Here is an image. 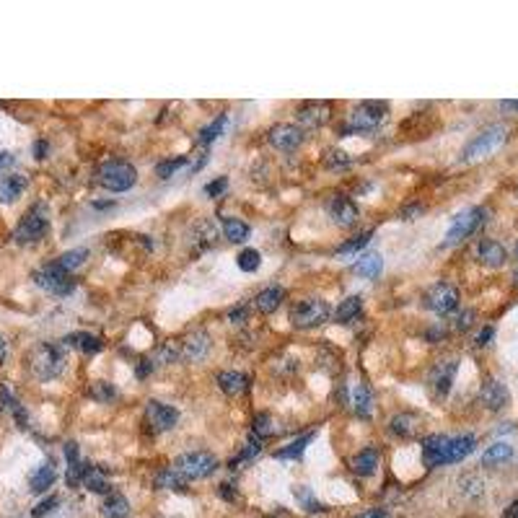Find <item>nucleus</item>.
I'll list each match as a JSON object with an SVG mask.
<instances>
[{"instance_id":"1","label":"nucleus","mask_w":518,"mask_h":518,"mask_svg":"<svg viewBox=\"0 0 518 518\" xmlns=\"http://www.w3.org/2000/svg\"><path fill=\"white\" fill-rule=\"evenodd\" d=\"M49 231V213L44 202H37L32 210H26L18 218L16 228H13V241L16 244H34V241L44 239Z\"/></svg>"},{"instance_id":"2","label":"nucleus","mask_w":518,"mask_h":518,"mask_svg":"<svg viewBox=\"0 0 518 518\" xmlns=\"http://www.w3.org/2000/svg\"><path fill=\"white\" fill-rule=\"evenodd\" d=\"M29 363H32V371L37 374L39 381H52L65 371V352L63 347H57L52 343H42L34 347Z\"/></svg>"},{"instance_id":"3","label":"nucleus","mask_w":518,"mask_h":518,"mask_svg":"<svg viewBox=\"0 0 518 518\" xmlns=\"http://www.w3.org/2000/svg\"><path fill=\"white\" fill-rule=\"evenodd\" d=\"M99 182H101L104 190L122 195V192H130L135 187L137 171L132 164H128V161L114 159V161L101 164V168H99Z\"/></svg>"},{"instance_id":"4","label":"nucleus","mask_w":518,"mask_h":518,"mask_svg":"<svg viewBox=\"0 0 518 518\" xmlns=\"http://www.w3.org/2000/svg\"><path fill=\"white\" fill-rule=\"evenodd\" d=\"M389 117V104L386 101H363L350 114V128L345 132H374Z\"/></svg>"},{"instance_id":"5","label":"nucleus","mask_w":518,"mask_h":518,"mask_svg":"<svg viewBox=\"0 0 518 518\" xmlns=\"http://www.w3.org/2000/svg\"><path fill=\"white\" fill-rule=\"evenodd\" d=\"M505 137H508V128H505V125H493V128L482 130V132H479L474 140H469V145L464 148L462 161L471 164V161L485 159V156L495 153L502 143H505Z\"/></svg>"},{"instance_id":"6","label":"nucleus","mask_w":518,"mask_h":518,"mask_svg":"<svg viewBox=\"0 0 518 518\" xmlns=\"http://www.w3.org/2000/svg\"><path fill=\"white\" fill-rule=\"evenodd\" d=\"M487 221V210L485 207H469V210H464L459 216L454 218V223L451 228L446 231L443 236V247H454V244H462L464 239H469L471 233L482 228Z\"/></svg>"},{"instance_id":"7","label":"nucleus","mask_w":518,"mask_h":518,"mask_svg":"<svg viewBox=\"0 0 518 518\" xmlns=\"http://www.w3.org/2000/svg\"><path fill=\"white\" fill-rule=\"evenodd\" d=\"M290 319H293L295 327L314 329V327L327 324V321L332 319V309H329V303L321 301V298H306V301H301L293 309Z\"/></svg>"},{"instance_id":"8","label":"nucleus","mask_w":518,"mask_h":518,"mask_svg":"<svg viewBox=\"0 0 518 518\" xmlns=\"http://www.w3.org/2000/svg\"><path fill=\"white\" fill-rule=\"evenodd\" d=\"M174 469L182 474L184 479H202L210 477L218 469V459L207 451H190L176 459Z\"/></svg>"},{"instance_id":"9","label":"nucleus","mask_w":518,"mask_h":518,"mask_svg":"<svg viewBox=\"0 0 518 518\" xmlns=\"http://www.w3.org/2000/svg\"><path fill=\"white\" fill-rule=\"evenodd\" d=\"M34 283L49 295H70L75 290V283H73L70 272L63 270L57 262L42 267L37 275H34Z\"/></svg>"},{"instance_id":"10","label":"nucleus","mask_w":518,"mask_h":518,"mask_svg":"<svg viewBox=\"0 0 518 518\" xmlns=\"http://www.w3.org/2000/svg\"><path fill=\"white\" fill-rule=\"evenodd\" d=\"M456 371H459V358H448V360H440L438 366H433V371L428 374V383H431L433 394L438 399H443L451 391Z\"/></svg>"},{"instance_id":"11","label":"nucleus","mask_w":518,"mask_h":518,"mask_svg":"<svg viewBox=\"0 0 518 518\" xmlns=\"http://www.w3.org/2000/svg\"><path fill=\"white\" fill-rule=\"evenodd\" d=\"M267 140L275 151L283 153H293L301 148L303 143V130L298 125H275V128L267 132Z\"/></svg>"},{"instance_id":"12","label":"nucleus","mask_w":518,"mask_h":518,"mask_svg":"<svg viewBox=\"0 0 518 518\" xmlns=\"http://www.w3.org/2000/svg\"><path fill=\"white\" fill-rule=\"evenodd\" d=\"M428 306H431L436 314H454L456 306H459V290L451 283H436V285L428 290Z\"/></svg>"},{"instance_id":"13","label":"nucleus","mask_w":518,"mask_h":518,"mask_svg":"<svg viewBox=\"0 0 518 518\" xmlns=\"http://www.w3.org/2000/svg\"><path fill=\"white\" fill-rule=\"evenodd\" d=\"M145 420L151 423V428L156 433L171 431L179 423V409L164 405V402H148V407H145Z\"/></svg>"},{"instance_id":"14","label":"nucleus","mask_w":518,"mask_h":518,"mask_svg":"<svg viewBox=\"0 0 518 518\" xmlns=\"http://www.w3.org/2000/svg\"><path fill=\"white\" fill-rule=\"evenodd\" d=\"M210 347H213V343H210L207 332H202V329L190 332V335L182 340V360H187V363H199V360L207 358Z\"/></svg>"},{"instance_id":"15","label":"nucleus","mask_w":518,"mask_h":518,"mask_svg":"<svg viewBox=\"0 0 518 518\" xmlns=\"http://www.w3.org/2000/svg\"><path fill=\"white\" fill-rule=\"evenodd\" d=\"M477 446V436H454V438H446V448H443V464H456L462 462L464 456H469Z\"/></svg>"},{"instance_id":"16","label":"nucleus","mask_w":518,"mask_h":518,"mask_svg":"<svg viewBox=\"0 0 518 518\" xmlns=\"http://www.w3.org/2000/svg\"><path fill=\"white\" fill-rule=\"evenodd\" d=\"M190 241H192V249L195 252H207V249L216 247L218 241V226L213 221H197V223L192 226L190 231Z\"/></svg>"},{"instance_id":"17","label":"nucleus","mask_w":518,"mask_h":518,"mask_svg":"<svg viewBox=\"0 0 518 518\" xmlns=\"http://www.w3.org/2000/svg\"><path fill=\"white\" fill-rule=\"evenodd\" d=\"M327 210H329V218L337 226H343V228H347V226H352L358 221V207H355V202L350 197H343V195L332 199Z\"/></svg>"},{"instance_id":"18","label":"nucleus","mask_w":518,"mask_h":518,"mask_svg":"<svg viewBox=\"0 0 518 518\" xmlns=\"http://www.w3.org/2000/svg\"><path fill=\"white\" fill-rule=\"evenodd\" d=\"M29 187V179L24 174H6L0 176V205H11L16 202Z\"/></svg>"},{"instance_id":"19","label":"nucleus","mask_w":518,"mask_h":518,"mask_svg":"<svg viewBox=\"0 0 518 518\" xmlns=\"http://www.w3.org/2000/svg\"><path fill=\"white\" fill-rule=\"evenodd\" d=\"M329 117H332L329 104H306L301 112H298V122L309 130H316V128H321V125H327Z\"/></svg>"},{"instance_id":"20","label":"nucleus","mask_w":518,"mask_h":518,"mask_svg":"<svg viewBox=\"0 0 518 518\" xmlns=\"http://www.w3.org/2000/svg\"><path fill=\"white\" fill-rule=\"evenodd\" d=\"M218 386L228 397H241L249 391V376L241 371H223V374H218Z\"/></svg>"},{"instance_id":"21","label":"nucleus","mask_w":518,"mask_h":518,"mask_svg":"<svg viewBox=\"0 0 518 518\" xmlns=\"http://www.w3.org/2000/svg\"><path fill=\"white\" fill-rule=\"evenodd\" d=\"M477 259L487 267H502L505 262V249L493 239H482L477 244Z\"/></svg>"},{"instance_id":"22","label":"nucleus","mask_w":518,"mask_h":518,"mask_svg":"<svg viewBox=\"0 0 518 518\" xmlns=\"http://www.w3.org/2000/svg\"><path fill=\"white\" fill-rule=\"evenodd\" d=\"M479 399H482V405L487 407V409H502L505 407V402H508V391H505V386L498 381H487L485 386H482V394H479Z\"/></svg>"},{"instance_id":"23","label":"nucleus","mask_w":518,"mask_h":518,"mask_svg":"<svg viewBox=\"0 0 518 518\" xmlns=\"http://www.w3.org/2000/svg\"><path fill=\"white\" fill-rule=\"evenodd\" d=\"M65 456H68V471H65V482L68 487H78L83 482V464L78 459V446L75 443H65Z\"/></svg>"},{"instance_id":"24","label":"nucleus","mask_w":518,"mask_h":518,"mask_svg":"<svg viewBox=\"0 0 518 518\" xmlns=\"http://www.w3.org/2000/svg\"><path fill=\"white\" fill-rule=\"evenodd\" d=\"M55 479H57V467L55 462H47V464H42L39 469L34 471L32 479H29V487H32V493H47L49 487L55 485Z\"/></svg>"},{"instance_id":"25","label":"nucleus","mask_w":518,"mask_h":518,"mask_svg":"<svg viewBox=\"0 0 518 518\" xmlns=\"http://www.w3.org/2000/svg\"><path fill=\"white\" fill-rule=\"evenodd\" d=\"M283 301H285V288L270 285V288H264L262 293L257 295V309L262 311V314H275Z\"/></svg>"},{"instance_id":"26","label":"nucleus","mask_w":518,"mask_h":518,"mask_svg":"<svg viewBox=\"0 0 518 518\" xmlns=\"http://www.w3.org/2000/svg\"><path fill=\"white\" fill-rule=\"evenodd\" d=\"M443 448H446V436H431L423 440V462L428 467H440L443 464Z\"/></svg>"},{"instance_id":"27","label":"nucleus","mask_w":518,"mask_h":518,"mask_svg":"<svg viewBox=\"0 0 518 518\" xmlns=\"http://www.w3.org/2000/svg\"><path fill=\"white\" fill-rule=\"evenodd\" d=\"M376 464H378V451L376 448H363V451L352 456V471L358 477H371L376 471Z\"/></svg>"},{"instance_id":"28","label":"nucleus","mask_w":518,"mask_h":518,"mask_svg":"<svg viewBox=\"0 0 518 518\" xmlns=\"http://www.w3.org/2000/svg\"><path fill=\"white\" fill-rule=\"evenodd\" d=\"M68 345L78 347L83 355H99L101 347H104L101 340H99L96 335H91V332H75V335L68 337Z\"/></svg>"},{"instance_id":"29","label":"nucleus","mask_w":518,"mask_h":518,"mask_svg":"<svg viewBox=\"0 0 518 518\" xmlns=\"http://www.w3.org/2000/svg\"><path fill=\"white\" fill-rule=\"evenodd\" d=\"M101 516L104 518H128L130 502L125 500L120 493H109L106 495V500L101 502Z\"/></svg>"},{"instance_id":"30","label":"nucleus","mask_w":518,"mask_h":518,"mask_svg":"<svg viewBox=\"0 0 518 518\" xmlns=\"http://www.w3.org/2000/svg\"><path fill=\"white\" fill-rule=\"evenodd\" d=\"M221 231H223V236L231 241V244H244V241L252 236V228H249V223H247V221H239V218H226L223 228H221Z\"/></svg>"},{"instance_id":"31","label":"nucleus","mask_w":518,"mask_h":518,"mask_svg":"<svg viewBox=\"0 0 518 518\" xmlns=\"http://www.w3.org/2000/svg\"><path fill=\"white\" fill-rule=\"evenodd\" d=\"M83 485L96 495H109V479L99 467H86L83 469Z\"/></svg>"},{"instance_id":"32","label":"nucleus","mask_w":518,"mask_h":518,"mask_svg":"<svg viewBox=\"0 0 518 518\" xmlns=\"http://www.w3.org/2000/svg\"><path fill=\"white\" fill-rule=\"evenodd\" d=\"M381 270H383V259L376 254V252L366 254L358 264H355V275H358V278L374 280V278H378V272H381Z\"/></svg>"},{"instance_id":"33","label":"nucleus","mask_w":518,"mask_h":518,"mask_svg":"<svg viewBox=\"0 0 518 518\" xmlns=\"http://www.w3.org/2000/svg\"><path fill=\"white\" fill-rule=\"evenodd\" d=\"M510 459H513V448L508 443H495V446H490L485 451L482 464L485 467H500V464H508Z\"/></svg>"},{"instance_id":"34","label":"nucleus","mask_w":518,"mask_h":518,"mask_svg":"<svg viewBox=\"0 0 518 518\" xmlns=\"http://www.w3.org/2000/svg\"><path fill=\"white\" fill-rule=\"evenodd\" d=\"M360 311H363V301H360L358 295H350V298H345L340 306L335 309V316L337 321H343V324H347V321H352L355 316H358Z\"/></svg>"},{"instance_id":"35","label":"nucleus","mask_w":518,"mask_h":518,"mask_svg":"<svg viewBox=\"0 0 518 518\" xmlns=\"http://www.w3.org/2000/svg\"><path fill=\"white\" fill-rule=\"evenodd\" d=\"M352 405H355V414L368 420L371 412H374V397H371V389L360 383L358 389H355V394H352Z\"/></svg>"},{"instance_id":"36","label":"nucleus","mask_w":518,"mask_h":518,"mask_svg":"<svg viewBox=\"0 0 518 518\" xmlns=\"http://www.w3.org/2000/svg\"><path fill=\"white\" fill-rule=\"evenodd\" d=\"M226 122H228V117H226V114H221V117H218L216 122H210L207 128H202V130H199V135H197L199 145H202V148H210V143H213L216 137H221V135H223Z\"/></svg>"},{"instance_id":"37","label":"nucleus","mask_w":518,"mask_h":518,"mask_svg":"<svg viewBox=\"0 0 518 518\" xmlns=\"http://www.w3.org/2000/svg\"><path fill=\"white\" fill-rule=\"evenodd\" d=\"M374 239V231H366V233H358L355 239L345 241V244H340V247L335 249V257H350V254H358L360 249L368 247V241Z\"/></svg>"},{"instance_id":"38","label":"nucleus","mask_w":518,"mask_h":518,"mask_svg":"<svg viewBox=\"0 0 518 518\" xmlns=\"http://www.w3.org/2000/svg\"><path fill=\"white\" fill-rule=\"evenodd\" d=\"M86 259H88V249L80 247V249H73V252H65V254L60 257V259H55V262L60 264L63 270L73 272V270H78V267L86 262Z\"/></svg>"},{"instance_id":"39","label":"nucleus","mask_w":518,"mask_h":518,"mask_svg":"<svg viewBox=\"0 0 518 518\" xmlns=\"http://www.w3.org/2000/svg\"><path fill=\"white\" fill-rule=\"evenodd\" d=\"M311 438H314V433H306L303 438L293 440L290 446L280 448V451H275V459H301V454L306 451V446L311 443Z\"/></svg>"},{"instance_id":"40","label":"nucleus","mask_w":518,"mask_h":518,"mask_svg":"<svg viewBox=\"0 0 518 518\" xmlns=\"http://www.w3.org/2000/svg\"><path fill=\"white\" fill-rule=\"evenodd\" d=\"M236 264H239V270H244V272H257L259 270V264H262V254H259L257 249H241L239 257H236Z\"/></svg>"},{"instance_id":"41","label":"nucleus","mask_w":518,"mask_h":518,"mask_svg":"<svg viewBox=\"0 0 518 518\" xmlns=\"http://www.w3.org/2000/svg\"><path fill=\"white\" fill-rule=\"evenodd\" d=\"M159 363H174V360H182V340H168L164 343V347L156 355Z\"/></svg>"},{"instance_id":"42","label":"nucleus","mask_w":518,"mask_h":518,"mask_svg":"<svg viewBox=\"0 0 518 518\" xmlns=\"http://www.w3.org/2000/svg\"><path fill=\"white\" fill-rule=\"evenodd\" d=\"M184 482H187V479H184L176 469H164L159 477H156V485L171 487V490H184Z\"/></svg>"},{"instance_id":"43","label":"nucleus","mask_w":518,"mask_h":518,"mask_svg":"<svg viewBox=\"0 0 518 518\" xmlns=\"http://www.w3.org/2000/svg\"><path fill=\"white\" fill-rule=\"evenodd\" d=\"M91 397L99 399V402H114L117 399V386H112V383L106 381H96L91 386Z\"/></svg>"},{"instance_id":"44","label":"nucleus","mask_w":518,"mask_h":518,"mask_svg":"<svg viewBox=\"0 0 518 518\" xmlns=\"http://www.w3.org/2000/svg\"><path fill=\"white\" fill-rule=\"evenodd\" d=\"M259 451H262V446H259V440H249L247 446L241 448V454H236V459L231 462V467L236 469V467H241V464L252 462L254 456H259Z\"/></svg>"},{"instance_id":"45","label":"nucleus","mask_w":518,"mask_h":518,"mask_svg":"<svg viewBox=\"0 0 518 518\" xmlns=\"http://www.w3.org/2000/svg\"><path fill=\"white\" fill-rule=\"evenodd\" d=\"M184 164H187V159H184V156H179V159H168V161H164L161 166H156V174H159L161 179H168V176L176 174V171H179Z\"/></svg>"},{"instance_id":"46","label":"nucleus","mask_w":518,"mask_h":518,"mask_svg":"<svg viewBox=\"0 0 518 518\" xmlns=\"http://www.w3.org/2000/svg\"><path fill=\"white\" fill-rule=\"evenodd\" d=\"M391 431H394V436H409L412 433V417L409 414H397L394 420H391Z\"/></svg>"},{"instance_id":"47","label":"nucleus","mask_w":518,"mask_h":518,"mask_svg":"<svg viewBox=\"0 0 518 518\" xmlns=\"http://www.w3.org/2000/svg\"><path fill=\"white\" fill-rule=\"evenodd\" d=\"M252 428H254V436L257 438H259V436H262V438H267V436H270L272 433V420H270V414H257L254 417V425H252Z\"/></svg>"},{"instance_id":"48","label":"nucleus","mask_w":518,"mask_h":518,"mask_svg":"<svg viewBox=\"0 0 518 518\" xmlns=\"http://www.w3.org/2000/svg\"><path fill=\"white\" fill-rule=\"evenodd\" d=\"M327 166L332 168V171H345V168H350V159H347L343 151H335V153H329Z\"/></svg>"},{"instance_id":"49","label":"nucleus","mask_w":518,"mask_h":518,"mask_svg":"<svg viewBox=\"0 0 518 518\" xmlns=\"http://www.w3.org/2000/svg\"><path fill=\"white\" fill-rule=\"evenodd\" d=\"M57 505H60V500H57L55 495H52V498H47V500H44V502H39L37 508H32V518H42V516H47L49 510H55Z\"/></svg>"},{"instance_id":"50","label":"nucleus","mask_w":518,"mask_h":518,"mask_svg":"<svg viewBox=\"0 0 518 518\" xmlns=\"http://www.w3.org/2000/svg\"><path fill=\"white\" fill-rule=\"evenodd\" d=\"M226 187H228V179L226 176H221V179H213V182L205 187V195L207 197H218V195H223Z\"/></svg>"},{"instance_id":"51","label":"nucleus","mask_w":518,"mask_h":518,"mask_svg":"<svg viewBox=\"0 0 518 518\" xmlns=\"http://www.w3.org/2000/svg\"><path fill=\"white\" fill-rule=\"evenodd\" d=\"M471 324H474V311H464L462 316H459V321H456L459 329H469Z\"/></svg>"},{"instance_id":"52","label":"nucleus","mask_w":518,"mask_h":518,"mask_svg":"<svg viewBox=\"0 0 518 518\" xmlns=\"http://www.w3.org/2000/svg\"><path fill=\"white\" fill-rule=\"evenodd\" d=\"M493 335H495L493 327H485V329H482V332H479V337H477V345H479V347H485L487 343H493Z\"/></svg>"},{"instance_id":"53","label":"nucleus","mask_w":518,"mask_h":518,"mask_svg":"<svg viewBox=\"0 0 518 518\" xmlns=\"http://www.w3.org/2000/svg\"><path fill=\"white\" fill-rule=\"evenodd\" d=\"M358 518H391V516H389V510H383V508H371V510H366V513H360Z\"/></svg>"},{"instance_id":"54","label":"nucleus","mask_w":518,"mask_h":518,"mask_svg":"<svg viewBox=\"0 0 518 518\" xmlns=\"http://www.w3.org/2000/svg\"><path fill=\"white\" fill-rule=\"evenodd\" d=\"M231 321H244L247 319V306H236V309H231Z\"/></svg>"},{"instance_id":"55","label":"nucleus","mask_w":518,"mask_h":518,"mask_svg":"<svg viewBox=\"0 0 518 518\" xmlns=\"http://www.w3.org/2000/svg\"><path fill=\"white\" fill-rule=\"evenodd\" d=\"M151 368H153L151 360H140V366H137V378H148Z\"/></svg>"},{"instance_id":"56","label":"nucleus","mask_w":518,"mask_h":518,"mask_svg":"<svg viewBox=\"0 0 518 518\" xmlns=\"http://www.w3.org/2000/svg\"><path fill=\"white\" fill-rule=\"evenodd\" d=\"M44 156H47V143H44V140H39V143L34 145V159H44Z\"/></svg>"},{"instance_id":"57","label":"nucleus","mask_w":518,"mask_h":518,"mask_svg":"<svg viewBox=\"0 0 518 518\" xmlns=\"http://www.w3.org/2000/svg\"><path fill=\"white\" fill-rule=\"evenodd\" d=\"M502 518H518V500H516V502H510L508 508L502 510Z\"/></svg>"},{"instance_id":"58","label":"nucleus","mask_w":518,"mask_h":518,"mask_svg":"<svg viewBox=\"0 0 518 518\" xmlns=\"http://www.w3.org/2000/svg\"><path fill=\"white\" fill-rule=\"evenodd\" d=\"M11 164H13V156H11V153H6V151H0V168L11 166Z\"/></svg>"},{"instance_id":"59","label":"nucleus","mask_w":518,"mask_h":518,"mask_svg":"<svg viewBox=\"0 0 518 518\" xmlns=\"http://www.w3.org/2000/svg\"><path fill=\"white\" fill-rule=\"evenodd\" d=\"M6 355H8V343H6L3 337H0V363L6 360Z\"/></svg>"},{"instance_id":"60","label":"nucleus","mask_w":518,"mask_h":518,"mask_svg":"<svg viewBox=\"0 0 518 518\" xmlns=\"http://www.w3.org/2000/svg\"><path fill=\"white\" fill-rule=\"evenodd\" d=\"M414 213H420V205H409V210H407V213H402V216L409 218V216H414Z\"/></svg>"},{"instance_id":"61","label":"nucleus","mask_w":518,"mask_h":518,"mask_svg":"<svg viewBox=\"0 0 518 518\" xmlns=\"http://www.w3.org/2000/svg\"><path fill=\"white\" fill-rule=\"evenodd\" d=\"M96 205V210H106V207H114L112 202H94Z\"/></svg>"},{"instance_id":"62","label":"nucleus","mask_w":518,"mask_h":518,"mask_svg":"<svg viewBox=\"0 0 518 518\" xmlns=\"http://www.w3.org/2000/svg\"><path fill=\"white\" fill-rule=\"evenodd\" d=\"M516 280H518V275H516Z\"/></svg>"}]
</instances>
